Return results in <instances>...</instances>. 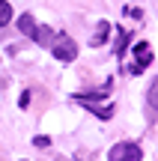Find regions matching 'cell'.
<instances>
[{"instance_id": "obj_7", "label": "cell", "mask_w": 158, "mask_h": 161, "mask_svg": "<svg viewBox=\"0 0 158 161\" xmlns=\"http://www.w3.org/2000/svg\"><path fill=\"white\" fill-rule=\"evenodd\" d=\"M128 42H131V33H128V30H117V45H113V54H117V57H125Z\"/></svg>"}, {"instance_id": "obj_8", "label": "cell", "mask_w": 158, "mask_h": 161, "mask_svg": "<svg viewBox=\"0 0 158 161\" xmlns=\"http://www.w3.org/2000/svg\"><path fill=\"white\" fill-rule=\"evenodd\" d=\"M149 63H152V54L143 51V54H137V63H131V66H128V72H131V75H140V72L146 69Z\"/></svg>"}, {"instance_id": "obj_12", "label": "cell", "mask_w": 158, "mask_h": 161, "mask_svg": "<svg viewBox=\"0 0 158 161\" xmlns=\"http://www.w3.org/2000/svg\"><path fill=\"white\" fill-rule=\"evenodd\" d=\"M33 146H39V149H48V146H51V137H48V134H36V137H33Z\"/></svg>"}, {"instance_id": "obj_3", "label": "cell", "mask_w": 158, "mask_h": 161, "mask_svg": "<svg viewBox=\"0 0 158 161\" xmlns=\"http://www.w3.org/2000/svg\"><path fill=\"white\" fill-rule=\"evenodd\" d=\"M111 86L113 84H105V86H99V90H90V92H78V96H75V102H105V96H107V92H111Z\"/></svg>"}, {"instance_id": "obj_2", "label": "cell", "mask_w": 158, "mask_h": 161, "mask_svg": "<svg viewBox=\"0 0 158 161\" xmlns=\"http://www.w3.org/2000/svg\"><path fill=\"white\" fill-rule=\"evenodd\" d=\"M107 161H143V149L131 140H123L107 152Z\"/></svg>"}, {"instance_id": "obj_6", "label": "cell", "mask_w": 158, "mask_h": 161, "mask_svg": "<svg viewBox=\"0 0 158 161\" xmlns=\"http://www.w3.org/2000/svg\"><path fill=\"white\" fill-rule=\"evenodd\" d=\"M107 36H111V21H99V27H95V36L90 39V45H93V48L105 45V42H107Z\"/></svg>"}, {"instance_id": "obj_11", "label": "cell", "mask_w": 158, "mask_h": 161, "mask_svg": "<svg viewBox=\"0 0 158 161\" xmlns=\"http://www.w3.org/2000/svg\"><path fill=\"white\" fill-rule=\"evenodd\" d=\"M9 21H12V6L6 0H0V27H6Z\"/></svg>"}, {"instance_id": "obj_4", "label": "cell", "mask_w": 158, "mask_h": 161, "mask_svg": "<svg viewBox=\"0 0 158 161\" xmlns=\"http://www.w3.org/2000/svg\"><path fill=\"white\" fill-rule=\"evenodd\" d=\"M30 39H33L36 45H51V42H54V30L45 27V24H36V30L30 33Z\"/></svg>"}, {"instance_id": "obj_9", "label": "cell", "mask_w": 158, "mask_h": 161, "mask_svg": "<svg viewBox=\"0 0 158 161\" xmlns=\"http://www.w3.org/2000/svg\"><path fill=\"white\" fill-rule=\"evenodd\" d=\"M18 30H21L24 36H30V33L36 30V21H33V15H30V12H27V15H21V18H18Z\"/></svg>"}, {"instance_id": "obj_5", "label": "cell", "mask_w": 158, "mask_h": 161, "mask_svg": "<svg viewBox=\"0 0 158 161\" xmlns=\"http://www.w3.org/2000/svg\"><path fill=\"white\" fill-rule=\"evenodd\" d=\"M84 108H87L90 114H95L99 119H111V116H113V104H95V102H84Z\"/></svg>"}, {"instance_id": "obj_13", "label": "cell", "mask_w": 158, "mask_h": 161, "mask_svg": "<svg viewBox=\"0 0 158 161\" xmlns=\"http://www.w3.org/2000/svg\"><path fill=\"white\" fill-rule=\"evenodd\" d=\"M123 12H125V18H140V15H143V12H140V9H134V6H125Z\"/></svg>"}, {"instance_id": "obj_15", "label": "cell", "mask_w": 158, "mask_h": 161, "mask_svg": "<svg viewBox=\"0 0 158 161\" xmlns=\"http://www.w3.org/2000/svg\"><path fill=\"white\" fill-rule=\"evenodd\" d=\"M143 51H149V45H146V42H137V45H134V57H137V54H143Z\"/></svg>"}, {"instance_id": "obj_10", "label": "cell", "mask_w": 158, "mask_h": 161, "mask_svg": "<svg viewBox=\"0 0 158 161\" xmlns=\"http://www.w3.org/2000/svg\"><path fill=\"white\" fill-rule=\"evenodd\" d=\"M146 102H149V108L158 110V78L149 84V92H146Z\"/></svg>"}, {"instance_id": "obj_1", "label": "cell", "mask_w": 158, "mask_h": 161, "mask_svg": "<svg viewBox=\"0 0 158 161\" xmlns=\"http://www.w3.org/2000/svg\"><path fill=\"white\" fill-rule=\"evenodd\" d=\"M51 54L60 60V63H72V60L78 57V45H75L72 36L60 33V36H54V42H51Z\"/></svg>"}, {"instance_id": "obj_14", "label": "cell", "mask_w": 158, "mask_h": 161, "mask_svg": "<svg viewBox=\"0 0 158 161\" xmlns=\"http://www.w3.org/2000/svg\"><path fill=\"white\" fill-rule=\"evenodd\" d=\"M18 108H30V90L21 92V102H18Z\"/></svg>"}]
</instances>
